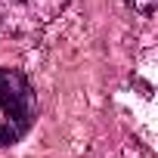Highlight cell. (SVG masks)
Wrapping results in <instances>:
<instances>
[{"instance_id": "6da1fadb", "label": "cell", "mask_w": 158, "mask_h": 158, "mask_svg": "<svg viewBox=\"0 0 158 158\" xmlns=\"http://www.w3.org/2000/svg\"><path fill=\"white\" fill-rule=\"evenodd\" d=\"M34 118V90L16 68H0V146L16 143Z\"/></svg>"}, {"instance_id": "7a4b0ae2", "label": "cell", "mask_w": 158, "mask_h": 158, "mask_svg": "<svg viewBox=\"0 0 158 158\" xmlns=\"http://www.w3.org/2000/svg\"><path fill=\"white\" fill-rule=\"evenodd\" d=\"M127 3H130L133 10H139V13H152L158 0H127Z\"/></svg>"}]
</instances>
